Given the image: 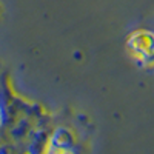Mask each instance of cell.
<instances>
[{"label":"cell","instance_id":"1","mask_svg":"<svg viewBox=\"0 0 154 154\" xmlns=\"http://www.w3.org/2000/svg\"><path fill=\"white\" fill-rule=\"evenodd\" d=\"M46 149L56 151V152L77 151V142H75V136H74L72 130L68 126H57L54 130H51Z\"/></svg>","mask_w":154,"mask_h":154},{"label":"cell","instance_id":"2","mask_svg":"<svg viewBox=\"0 0 154 154\" xmlns=\"http://www.w3.org/2000/svg\"><path fill=\"white\" fill-rule=\"evenodd\" d=\"M128 45L133 49V53L142 59L145 63L154 62V34L148 31H140L131 35Z\"/></svg>","mask_w":154,"mask_h":154}]
</instances>
